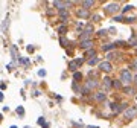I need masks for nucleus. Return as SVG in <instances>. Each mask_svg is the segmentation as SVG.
I'll return each mask as SVG.
<instances>
[{"label": "nucleus", "mask_w": 137, "mask_h": 128, "mask_svg": "<svg viewBox=\"0 0 137 128\" xmlns=\"http://www.w3.org/2000/svg\"><path fill=\"white\" fill-rule=\"evenodd\" d=\"M78 17L87 18V17H88V11H87V9H79V11H78Z\"/></svg>", "instance_id": "9"}, {"label": "nucleus", "mask_w": 137, "mask_h": 128, "mask_svg": "<svg viewBox=\"0 0 137 128\" xmlns=\"http://www.w3.org/2000/svg\"><path fill=\"white\" fill-rule=\"evenodd\" d=\"M99 69H101L102 72H111L113 66H111L110 61H102V63H99Z\"/></svg>", "instance_id": "4"}, {"label": "nucleus", "mask_w": 137, "mask_h": 128, "mask_svg": "<svg viewBox=\"0 0 137 128\" xmlns=\"http://www.w3.org/2000/svg\"><path fill=\"white\" fill-rule=\"evenodd\" d=\"M132 79H134V76L131 75V72L128 69H123L120 72V81H122V84H129Z\"/></svg>", "instance_id": "1"}, {"label": "nucleus", "mask_w": 137, "mask_h": 128, "mask_svg": "<svg viewBox=\"0 0 137 128\" xmlns=\"http://www.w3.org/2000/svg\"><path fill=\"white\" fill-rule=\"evenodd\" d=\"M104 87H105V88H111V87H113V79L104 78Z\"/></svg>", "instance_id": "8"}, {"label": "nucleus", "mask_w": 137, "mask_h": 128, "mask_svg": "<svg viewBox=\"0 0 137 128\" xmlns=\"http://www.w3.org/2000/svg\"><path fill=\"white\" fill-rule=\"evenodd\" d=\"M131 69H132V70H137V58L131 63Z\"/></svg>", "instance_id": "17"}, {"label": "nucleus", "mask_w": 137, "mask_h": 128, "mask_svg": "<svg viewBox=\"0 0 137 128\" xmlns=\"http://www.w3.org/2000/svg\"><path fill=\"white\" fill-rule=\"evenodd\" d=\"M132 81H134V84H135V85H137V75H135V76H134V79H132Z\"/></svg>", "instance_id": "27"}, {"label": "nucleus", "mask_w": 137, "mask_h": 128, "mask_svg": "<svg viewBox=\"0 0 137 128\" xmlns=\"http://www.w3.org/2000/svg\"><path fill=\"white\" fill-rule=\"evenodd\" d=\"M60 15H61V20H63V22H67V17H69V14L66 12V9L60 11Z\"/></svg>", "instance_id": "11"}, {"label": "nucleus", "mask_w": 137, "mask_h": 128, "mask_svg": "<svg viewBox=\"0 0 137 128\" xmlns=\"http://www.w3.org/2000/svg\"><path fill=\"white\" fill-rule=\"evenodd\" d=\"M113 87L120 88V87H122V81H120V79H114V81H113Z\"/></svg>", "instance_id": "13"}, {"label": "nucleus", "mask_w": 137, "mask_h": 128, "mask_svg": "<svg viewBox=\"0 0 137 128\" xmlns=\"http://www.w3.org/2000/svg\"><path fill=\"white\" fill-rule=\"evenodd\" d=\"M94 87H97V81H94V79H90V81H87V84H85V88L90 91L91 88H94Z\"/></svg>", "instance_id": "7"}, {"label": "nucleus", "mask_w": 137, "mask_h": 128, "mask_svg": "<svg viewBox=\"0 0 137 128\" xmlns=\"http://www.w3.org/2000/svg\"><path fill=\"white\" fill-rule=\"evenodd\" d=\"M93 98H94V101H97V102H104L105 98H107V95L102 93V91H96V93L93 95Z\"/></svg>", "instance_id": "5"}, {"label": "nucleus", "mask_w": 137, "mask_h": 128, "mask_svg": "<svg viewBox=\"0 0 137 128\" xmlns=\"http://www.w3.org/2000/svg\"><path fill=\"white\" fill-rule=\"evenodd\" d=\"M17 113H20V114H23V113H25V110H23L22 107H18V108H17Z\"/></svg>", "instance_id": "21"}, {"label": "nucleus", "mask_w": 137, "mask_h": 128, "mask_svg": "<svg viewBox=\"0 0 137 128\" xmlns=\"http://www.w3.org/2000/svg\"><path fill=\"white\" fill-rule=\"evenodd\" d=\"M125 116H126L128 119H134V117L137 116V107H128V108L125 110Z\"/></svg>", "instance_id": "2"}, {"label": "nucleus", "mask_w": 137, "mask_h": 128, "mask_svg": "<svg viewBox=\"0 0 137 128\" xmlns=\"http://www.w3.org/2000/svg\"><path fill=\"white\" fill-rule=\"evenodd\" d=\"M116 47V43L114 44H107V46H102V49L104 50H111V49H114Z\"/></svg>", "instance_id": "15"}, {"label": "nucleus", "mask_w": 137, "mask_h": 128, "mask_svg": "<svg viewBox=\"0 0 137 128\" xmlns=\"http://www.w3.org/2000/svg\"><path fill=\"white\" fill-rule=\"evenodd\" d=\"M131 8H132V6H131V5H126V6H125V8H123V12H126V11H129V9H131Z\"/></svg>", "instance_id": "23"}, {"label": "nucleus", "mask_w": 137, "mask_h": 128, "mask_svg": "<svg viewBox=\"0 0 137 128\" xmlns=\"http://www.w3.org/2000/svg\"><path fill=\"white\" fill-rule=\"evenodd\" d=\"M105 32H107V31H104V29H101V31H99V32H97V34H99V35H105Z\"/></svg>", "instance_id": "25"}, {"label": "nucleus", "mask_w": 137, "mask_h": 128, "mask_svg": "<svg viewBox=\"0 0 137 128\" xmlns=\"http://www.w3.org/2000/svg\"><path fill=\"white\" fill-rule=\"evenodd\" d=\"M91 46H93L91 40H87V41H82V43H81V47H82V49H88V47H91Z\"/></svg>", "instance_id": "10"}, {"label": "nucleus", "mask_w": 137, "mask_h": 128, "mask_svg": "<svg viewBox=\"0 0 137 128\" xmlns=\"http://www.w3.org/2000/svg\"><path fill=\"white\" fill-rule=\"evenodd\" d=\"M123 91H125L126 95H132V93H134V88H132V87H125Z\"/></svg>", "instance_id": "14"}, {"label": "nucleus", "mask_w": 137, "mask_h": 128, "mask_svg": "<svg viewBox=\"0 0 137 128\" xmlns=\"http://www.w3.org/2000/svg\"><path fill=\"white\" fill-rule=\"evenodd\" d=\"M129 44H132V46H135V44H137V37H134V38H131V40H129Z\"/></svg>", "instance_id": "20"}, {"label": "nucleus", "mask_w": 137, "mask_h": 128, "mask_svg": "<svg viewBox=\"0 0 137 128\" xmlns=\"http://www.w3.org/2000/svg\"><path fill=\"white\" fill-rule=\"evenodd\" d=\"M81 64H82V60H79V58H78V60H73V61H70V63H69V69H70L72 72H75L78 67L81 66Z\"/></svg>", "instance_id": "3"}, {"label": "nucleus", "mask_w": 137, "mask_h": 128, "mask_svg": "<svg viewBox=\"0 0 137 128\" xmlns=\"http://www.w3.org/2000/svg\"><path fill=\"white\" fill-rule=\"evenodd\" d=\"M11 53H12V57H14V58H17V57H18V55H17V49H15L14 46H12V49H11Z\"/></svg>", "instance_id": "18"}, {"label": "nucleus", "mask_w": 137, "mask_h": 128, "mask_svg": "<svg viewBox=\"0 0 137 128\" xmlns=\"http://www.w3.org/2000/svg\"><path fill=\"white\" fill-rule=\"evenodd\" d=\"M105 11L107 12H117V11H119V5H117V3H110L105 8Z\"/></svg>", "instance_id": "6"}, {"label": "nucleus", "mask_w": 137, "mask_h": 128, "mask_svg": "<svg viewBox=\"0 0 137 128\" xmlns=\"http://www.w3.org/2000/svg\"><path fill=\"white\" fill-rule=\"evenodd\" d=\"M64 32H66V28H64V26H61V28H60V34H64Z\"/></svg>", "instance_id": "24"}, {"label": "nucleus", "mask_w": 137, "mask_h": 128, "mask_svg": "<svg viewBox=\"0 0 137 128\" xmlns=\"http://www.w3.org/2000/svg\"><path fill=\"white\" fill-rule=\"evenodd\" d=\"M94 2L93 0H85V2H82V6H93Z\"/></svg>", "instance_id": "16"}, {"label": "nucleus", "mask_w": 137, "mask_h": 128, "mask_svg": "<svg viewBox=\"0 0 137 128\" xmlns=\"http://www.w3.org/2000/svg\"><path fill=\"white\" fill-rule=\"evenodd\" d=\"M126 108H128V104H125V102H123V104H120L119 107H117V110H116V113H120L122 110H126Z\"/></svg>", "instance_id": "12"}, {"label": "nucleus", "mask_w": 137, "mask_h": 128, "mask_svg": "<svg viewBox=\"0 0 137 128\" xmlns=\"http://www.w3.org/2000/svg\"><path fill=\"white\" fill-rule=\"evenodd\" d=\"M46 75V70H40V76H44Z\"/></svg>", "instance_id": "26"}, {"label": "nucleus", "mask_w": 137, "mask_h": 128, "mask_svg": "<svg viewBox=\"0 0 137 128\" xmlns=\"http://www.w3.org/2000/svg\"><path fill=\"white\" fill-rule=\"evenodd\" d=\"M73 78H75V79H81V73H75Z\"/></svg>", "instance_id": "22"}, {"label": "nucleus", "mask_w": 137, "mask_h": 128, "mask_svg": "<svg viewBox=\"0 0 137 128\" xmlns=\"http://www.w3.org/2000/svg\"><path fill=\"white\" fill-rule=\"evenodd\" d=\"M96 63H97V58H90V60H88V64H90V66H93V64H96Z\"/></svg>", "instance_id": "19"}]
</instances>
